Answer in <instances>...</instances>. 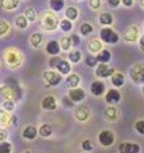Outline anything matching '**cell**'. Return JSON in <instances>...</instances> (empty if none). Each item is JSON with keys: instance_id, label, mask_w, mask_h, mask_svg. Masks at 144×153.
<instances>
[{"instance_id": "obj_48", "label": "cell", "mask_w": 144, "mask_h": 153, "mask_svg": "<svg viewBox=\"0 0 144 153\" xmlns=\"http://www.w3.org/2000/svg\"><path fill=\"white\" fill-rule=\"evenodd\" d=\"M70 38L73 40V45H74V46H76V45L79 44V38H78V36H73V37H70Z\"/></svg>"}, {"instance_id": "obj_52", "label": "cell", "mask_w": 144, "mask_h": 153, "mask_svg": "<svg viewBox=\"0 0 144 153\" xmlns=\"http://www.w3.org/2000/svg\"><path fill=\"white\" fill-rule=\"evenodd\" d=\"M143 89H144V88H143Z\"/></svg>"}, {"instance_id": "obj_1", "label": "cell", "mask_w": 144, "mask_h": 153, "mask_svg": "<svg viewBox=\"0 0 144 153\" xmlns=\"http://www.w3.org/2000/svg\"><path fill=\"white\" fill-rule=\"evenodd\" d=\"M4 59H5V63L10 68H17L22 64V54L16 49H8L4 52Z\"/></svg>"}, {"instance_id": "obj_28", "label": "cell", "mask_w": 144, "mask_h": 153, "mask_svg": "<svg viewBox=\"0 0 144 153\" xmlns=\"http://www.w3.org/2000/svg\"><path fill=\"white\" fill-rule=\"evenodd\" d=\"M114 22V18L110 13H102L99 16V23L103 26H111Z\"/></svg>"}, {"instance_id": "obj_16", "label": "cell", "mask_w": 144, "mask_h": 153, "mask_svg": "<svg viewBox=\"0 0 144 153\" xmlns=\"http://www.w3.org/2000/svg\"><path fill=\"white\" fill-rule=\"evenodd\" d=\"M37 134H38V130H37L36 126L28 125L24 128V130H23V138H24V139H28V140H33L37 137Z\"/></svg>"}, {"instance_id": "obj_38", "label": "cell", "mask_w": 144, "mask_h": 153, "mask_svg": "<svg viewBox=\"0 0 144 153\" xmlns=\"http://www.w3.org/2000/svg\"><path fill=\"white\" fill-rule=\"evenodd\" d=\"M3 108L8 112H12L14 110V102L12 101V100H5V101L3 102Z\"/></svg>"}, {"instance_id": "obj_15", "label": "cell", "mask_w": 144, "mask_h": 153, "mask_svg": "<svg viewBox=\"0 0 144 153\" xmlns=\"http://www.w3.org/2000/svg\"><path fill=\"white\" fill-rule=\"evenodd\" d=\"M60 44L57 41L55 40H52V41H49V44L46 45V52L49 55H52V56H56L57 54L60 52Z\"/></svg>"}, {"instance_id": "obj_17", "label": "cell", "mask_w": 144, "mask_h": 153, "mask_svg": "<svg viewBox=\"0 0 144 153\" xmlns=\"http://www.w3.org/2000/svg\"><path fill=\"white\" fill-rule=\"evenodd\" d=\"M88 50L92 52V54H98V52L102 50V42L97 40V38H93L88 44Z\"/></svg>"}, {"instance_id": "obj_19", "label": "cell", "mask_w": 144, "mask_h": 153, "mask_svg": "<svg viewBox=\"0 0 144 153\" xmlns=\"http://www.w3.org/2000/svg\"><path fill=\"white\" fill-rule=\"evenodd\" d=\"M96 57H97V61L99 64H107L111 59V52L108 50H101Z\"/></svg>"}, {"instance_id": "obj_24", "label": "cell", "mask_w": 144, "mask_h": 153, "mask_svg": "<svg viewBox=\"0 0 144 153\" xmlns=\"http://www.w3.org/2000/svg\"><path fill=\"white\" fill-rule=\"evenodd\" d=\"M38 134L44 138L51 137L52 135V126L50 125V124H42V125L40 126V129H38Z\"/></svg>"}, {"instance_id": "obj_30", "label": "cell", "mask_w": 144, "mask_h": 153, "mask_svg": "<svg viewBox=\"0 0 144 153\" xmlns=\"http://www.w3.org/2000/svg\"><path fill=\"white\" fill-rule=\"evenodd\" d=\"M64 5H65L64 0H50V7L55 12H60L64 8Z\"/></svg>"}, {"instance_id": "obj_3", "label": "cell", "mask_w": 144, "mask_h": 153, "mask_svg": "<svg viewBox=\"0 0 144 153\" xmlns=\"http://www.w3.org/2000/svg\"><path fill=\"white\" fill-rule=\"evenodd\" d=\"M57 25H59L57 18L52 13H45L44 16H42V19H41L42 28H45L47 31H54V30H56Z\"/></svg>"}, {"instance_id": "obj_5", "label": "cell", "mask_w": 144, "mask_h": 153, "mask_svg": "<svg viewBox=\"0 0 144 153\" xmlns=\"http://www.w3.org/2000/svg\"><path fill=\"white\" fill-rule=\"evenodd\" d=\"M42 78H44L45 82L49 83V85H59L61 82V74L57 73L54 70H47L42 74Z\"/></svg>"}, {"instance_id": "obj_40", "label": "cell", "mask_w": 144, "mask_h": 153, "mask_svg": "<svg viewBox=\"0 0 144 153\" xmlns=\"http://www.w3.org/2000/svg\"><path fill=\"white\" fill-rule=\"evenodd\" d=\"M82 149L85 151V152H89L93 149V146H92V142H91L89 139H84L83 142H82Z\"/></svg>"}, {"instance_id": "obj_14", "label": "cell", "mask_w": 144, "mask_h": 153, "mask_svg": "<svg viewBox=\"0 0 144 153\" xmlns=\"http://www.w3.org/2000/svg\"><path fill=\"white\" fill-rule=\"evenodd\" d=\"M69 97L71 98V101L80 102L85 97V92H84V89H82V88H73L71 91H69Z\"/></svg>"}, {"instance_id": "obj_20", "label": "cell", "mask_w": 144, "mask_h": 153, "mask_svg": "<svg viewBox=\"0 0 144 153\" xmlns=\"http://www.w3.org/2000/svg\"><path fill=\"white\" fill-rule=\"evenodd\" d=\"M111 83L115 87H122L124 83H125V76L121 73H114L111 76Z\"/></svg>"}, {"instance_id": "obj_7", "label": "cell", "mask_w": 144, "mask_h": 153, "mask_svg": "<svg viewBox=\"0 0 144 153\" xmlns=\"http://www.w3.org/2000/svg\"><path fill=\"white\" fill-rule=\"evenodd\" d=\"M139 151H140V147L133 142H124L119 146L120 153H139Z\"/></svg>"}, {"instance_id": "obj_25", "label": "cell", "mask_w": 144, "mask_h": 153, "mask_svg": "<svg viewBox=\"0 0 144 153\" xmlns=\"http://www.w3.org/2000/svg\"><path fill=\"white\" fill-rule=\"evenodd\" d=\"M30 42H31V45L33 47L41 46V44L44 42V35H42V33H38V32L33 33V35L31 36V38H30Z\"/></svg>"}, {"instance_id": "obj_13", "label": "cell", "mask_w": 144, "mask_h": 153, "mask_svg": "<svg viewBox=\"0 0 144 153\" xmlns=\"http://www.w3.org/2000/svg\"><path fill=\"white\" fill-rule=\"evenodd\" d=\"M74 116H75V119L78 121L84 123V121H87L89 119V110L87 107H84V106H80V107H78L75 110Z\"/></svg>"}, {"instance_id": "obj_47", "label": "cell", "mask_w": 144, "mask_h": 153, "mask_svg": "<svg viewBox=\"0 0 144 153\" xmlns=\"http://www.w3.org/2000/svg\"><path fill=\"white\" fill-rule=\"evenodd\" d=\"M139 47L142 49V51H144V35H142L139 38Z\"/></svg>"}, {"instance_id": "obj_50", "label": "cell", "mask_w": 144, "mask_h": 153, "mask_svg": "<svg viewBox=\"0 0 144 153\" xmlns=\"http://www.w3.org/2000/svg\"><path fill=\"white\" fill-rule=\"evenodd\" d=\"M24 153H32V152H31V151H27V152H24Z\"/></svg>"}, {"instance_id": "obj_51", "label": "cell", "mask_w": 144, "mask_h": 153, "mask_svg": "<svg viewBox=\"0 0 144 153\" xmlns=\"http://www.w3.org/2000/svg\"><path fill=\"white\" fill-rule=\"evenodd\" d=\"M143 28H144V23H143Z\"/></svg>"}, {"instance_id": "obj_46", "label": "cell", "mask_w": 144, "mask_h": 153, "mask_svg": "<svg viewBox=\"0 0 144 153\" xmlns=\"http://www.w3.org/2000/svg\"><path fill=\"white\" fill-rule=\"evenodd\" d=\"M7 135H8V134H7V131L4 130V129H0V142H3L4 139H5V138H7Z\"/></svg>"}, {"instance_id": "obj_6", "label": "cell", "mask_w": 144, "mask_h": 153, "mask_svg": "<svg viewBox=\"0 0 144 153\" xmlns=\"http://www.w3.org/2000/svg\"><path fill=\"white\" fill-rule=\"evenodd\" d=\"M98 142L101 146L103 147H110L114 144L115 142V135L111 130H102L98 135Z\"/></svg>"}, {"instance_id": "obj_29", "label": "cell", "mask_w": 144, "mask_h": 153, "mask_svg": "<svg viewBox=\"0 0 144 153\" xmlns=\"http://www.w3.org/2000/svg\"><path fill=\"white\" fill-rule=\"evenodd\" d=\"M65 17H66V19H69V21H74V19L78 18V9L74 8V7L66 8V10H65Z\"/></svg>"}, {"instance_id": "obj_43", "label": "cell", "mask_w": 144, "mask_h": 153, "mask_svg": "<svg viewBox=\"0 0 144 153\" xmlns=\"http://www.w3.org/2000/svg\"><path fill=\"white\" fill-rule=\"evenodd\" d=\"M108 5L112 7V8H117L120 5V3H121V0H107Z\"/></svg>"}, {"instance_id": "obj_10", "label": "cell", "mask_w": 144, "mask_h": 153, "mask_svg": "<svg viewBox=\"0 0 144 153\" xmlns=\"http://www.w3.org/2000/svg\"><path fill=\"white\" fill-rule=\"evenodd\" d=\"M41 106L44 110H46V111H52V110H55L57 107V101L56 98L54 97V96H46V97L42 100V103Z\"/></svg>"}, {"instance_id": "obj_12", "label": "cell", "mask_w": 144, "mask_h": 153, "mask_svg": "<svg viewBox=\"0 0 144 153\" xmlns=\"http://www.w3.org/2000/svg\"><path fill=\"white\" fill-rule=\"evenodd\" d=\"M105 91H106V87H105V83L101 82V80H96L91 84V92L96 97H101L105 93Z\"/></svg>"}, {"instance_id": "obj_44", "label": "cell", "mask_w": 144, "mask_h": 153, "mask_svg": "<svg viewBox=\"0 0 144 153\" xmlns=\"http://www.w3.org/2000/svg\"><path fill=\"white\" fill-rule=\"evenodd\" d=\"M59 59H57V57H52V59L50 60V66L51 68H56L57 66V64H59Z\"/></svg>"}, {"instance_id": "obj_34", "label": "cell", "mask_w": 144, "mask_h": 153, "mask_svg": "<svg viewBox=\"0 0 144 153\" xmlns=\"http://www.w3.org/2000/svg\"><path fill=\"white\" fill-rule=\"evenodd\" d=\"M60 28L63 32H69V31H71V28H73V23H71V21L65 18L60 22Z\"/></svg>"}, {"instance_id": "obj_23", "label": "cell", "mask_w": 144, "mask_h": 153, "mask_svg": "<svg viewBox=\"0 0 144 153\" xmlns=\"http://www.w3.org/2000/svg\"><path fill=\"white\" fill-rule=\"evenodd\" d=\"M56 70L59 71L60 74H69V71L71 70V66L66 60H60L56 66Z\"/></svg>"}, {"instance_id": "obj_39", "label": "cell", "mask_w": 144, "mask_h": 153, "mask_svg": "<svg viewBox=\"0 0 144 153\" xmlns=\"http://www.w3.org/2000/svg\"><path fill=\"white\" fill-rule=\"evenodd\" d=\"M85 64H87L88 66H97L98 65V61H97V57H94L92 55H88L87 57H85Z\"/></svg>"}, {"instance_id": "obj_11", "label": "cell", "mask_w": 144, "mask_h": 153, "mask_svg": "<svg viewBox=\"0 0 144 153\" xmlns=\"http://www.w3.org/2000/svg\"><path fill=\"white\" fill-rule=\"evenodd\" d=\"M105 100H106V102L108 105H115L120 102V100H121V94H120V92L117 89H108L107 93H106V97H105Z\"/></svg>"}, {"instance_id": "obj_37", "label": "cell", "mask_w": 144, "mask_h": 153, "mask_svg": "<svg viewBox=\"0 0 144 153\" xmlns=\"http://www.w3.org/2000/svg\"><path fill=\"white\" fill-rule=\"evenodd\" d=\"M12 152V144L9 142H0V153H10Z\"/></svg>"}, {"instance_id": "obj_32", "label": "cell", "mask_w": 144, "mask_h": 153, "mask_svg": "<svg viewBox=\"0 0 144 153\" xmlns=\"http://www.w3.org/2000/svg\"><path fill=\"white\" fill-rule=\"evenodd\" d=\"M36 16H37V13L35 10V8H27L26 9V12H24V17L27 18V21L28 22H35V19H36Z\"/></svg>"}, {"instance_id": "obj_36", "label": "cell", "mask_w": 144, "mask_h": 153, "mask_svg": "<svg viewBox=\"0 0 144 153\" xmlns=\"http://www.w3.org/2000/svg\"><path fill=\"white\" fill-rule=\"evenodd\" d=\"M80 57H82V54H80V51L78 50H74V51H71L70 54H69V60L71 61V63H78V61H80Z\"/></svg>"}, {"instance_id": "obj_2", "label": "cell", "mask_w": 144, "mask_h": 153, "mask_svg": "<svg viewBox=\"0 0 144 153\" xmlns=\"http://www.w3.org/2000/svg\"><path fill=\"white\" fill-rule=\"evenodd\" d=\"M99 37H101V40L103 42H106V44L114 45V44H117L119 42V35L108 27H105L99 31Z\"/></svg>"}, {"instance_id": "obj_33", "label": "cell", "mask_w": 144, "mask_h": 153, "mask_svg": "<svg viewBox=\"0 0 144 153\" xmlns=\"http://www.w3.org/2000/svg\"><path fill=\"white\" fill-rule=\"evenodd\" d=\"M80 35L82 36H88L89 33L93 32V27L92 25H89V23H83V25L80 26Z\"/></svg>"}, {"instance_id": "obj_45", "label": "cell", "mask_w": 144, "mask_h": 153, "mask_svg": "<svg viewBox=\"0 0 144 153\" xmlns=\"http://www.w3.org/2000/svg\"><path fill=\"white\" fill-rule=\"evenodd\" d=\"M121 3L124 4L125 7H128V8H130V7H133V4H134V0H121Z\"/></svg>"}, {"instance_id": "obj_31", "label": "cell", "mask_w": 144, "mask_h": 153, "mask_svg": "<svg viewBox=\"0 0 144 153\" xmlns=\"http://www.w3.org/2000/svg\"><path fill=\"white\" fill-rule=\"evenodd\" d=\"M71 45H73V42H71V38L70 37H66V36L61 37V40H60V47L64 51H68L70 47H71Z\"/></svg>"}, {"instance_id": "obj_35", "label": "cell", "mask_w": 144, "mask_h": 153, "mask_svg": "<svg viewBox=\"0 0 144 153\" xmlns=\"http://www.w3.org/2000/svg\"><path fill=\"white\" fill-rule=\"evenodd\" d=\"M10 30V26H9V23L7 21H4V19H0V36H4L7 35Z\"/></svg>"}, {"instance_id": "obj_22", "label": "cell", "mask_w": 144, "mask_h": 153, "mask_svg": "<svg viewBox=\"0 0 144 153\" xmlns=\"http://www.w3.org/2000/svg\"><path fill=\"white\" fill-rule=\"evenodd\" d=\"M80 83V78H79V75H76V74H70L68 78H66V84H68V87L69 88H78V85Z\"/></svg>"}, {"instance_id": "obj_4", "label": "cell", "mask_w": 144, "mask_h": 153, "mask_svg": "<svg viewBox=\"0 0 144 153\" xmlns=\"http://www.w3.org/2000/svg\"><path fill=\"white\" fill-rule=\"evenodd\" d=\"M130 78L133 79L134 83H144V64H135L130 69Z\"/></svg>"}, {"instance_id": "obj_9", "label": "cell", "mask_w": 144, "mask_h": 153, "mask_svg": "<svg viewBox=\"0 0 144 153\" xmlns=\"http://www.w3.org/2000/svg\"><path fill=\"white\" fill-rule=\"evenodd\" d=\"M139 37V31H138V27L137 26H130L126 28L125 33H124V40L126 42H134L137 41Z\"/></svg>"}, {"instance_id": "obj_42", "label": "cell", "mask_w": 144, "mask_h": 153, "mask_svg": "<svg viewBox=\"0 0 144 153\" xmlns=\"http://www.w3.org/2000/svg\"><path fill=\"white\" fill-rule=\"evenodd\" d=\"M101 4H102V0H89V7L92 9H94V10L99 9Z\"/></svg>"}, {"instance_id": "obj_18", "label": "cell", "mask_w": 144, "mask_h": 153, "mask_svg": "<svg viewBox=\"0 0 144 153\" xmlns=\"http://www.w3.org/2000/svg\"><path fill=\"white\" fill-rule=\"evenodd\" d=\"M105 117H106V120H108V121H115L119 117L117 110L114 106H108L106 110H105Z\"/></svg>"}, {"instance_id": "obj_27", "label": "cell", "mask_w": 144, "mask_h": 153, "mask_svg": "<svg viewBox=\"0 0 144 153\" xmlns=\"http://www.w3.org/2000/svg\"><path fill=\"white\" fill-rule=\"evenodd\" d=\"M16 27L19 28V30H24V28H27L28 26V21H27V18L24 17V14H21V16H18L16 18Z\"/></svg>"}, {"instance_id": "obj_21", "label": "cell", "mask_w": 144, "mask_h": 153, "mask_svg": "<svg viewBox=\"0 0 144 153\" xmlns=\"http://www.w3.org/2000/svg\"><path fill=\"white\" fill-rule=\"evenodd\" d=\"M12 120V116H10V112L5 111L4 108L0 110V126H7L10 124Z\"/></svg>"}, {"instance_id": "obj_49", "label": "cell", "mask_w": 144, "mask_h": 153, "mask_svg": "<svg viewBox=\"0 0 144 153\" xmlns=\"http://www.w3.org/2000/svg\"><path fill=\"white\" fill-rule=\"evenodd\" d=\"M140 4H142V7L144 8V0H140Z\"/></svg>"}, {"instance_id": "obj_8", "label": "cell", "mask_w": 144, "mask_h": 153, "mask_svg": "<svg viewBox=\"0 0 144 153\" xmlns=\"http://www.w3.org/2000/svg\"><path fill=\"white\" fill-rule=\"evenodd\" d=\"M114 73L115 69L108 68L107 64H98L97 68H96V75L98 78H108V76H112Z\"/></svg>"}, {"instance_id": "obj_41", "label": "cell", "mask_w": 144, "mask_h": 153, "mask_svg": "<svg viewBox=\"0 0 144 153\" xmlns=\"http://www.w3.org/2000/svg\"><path fill=\"white\" fill-rule=\"evenodd\" d=\"M135 130L142 134V135H144V120H138L135 123Z\"/></svg>"}, {"instance_id": "obj_26", "label": "cell", "mask_w": 144, "mask_h": 153, "mask_svg": "<svg viewBox=\"0 0 144 153\" xmlns=\"http://www.w3.org/2000/svg\"><path fill=\"white\" fill-rule=\"evenodd\" d=\"M19 5V0H1V7L7 10H13Z\"/></svg>"}]
</instances>
